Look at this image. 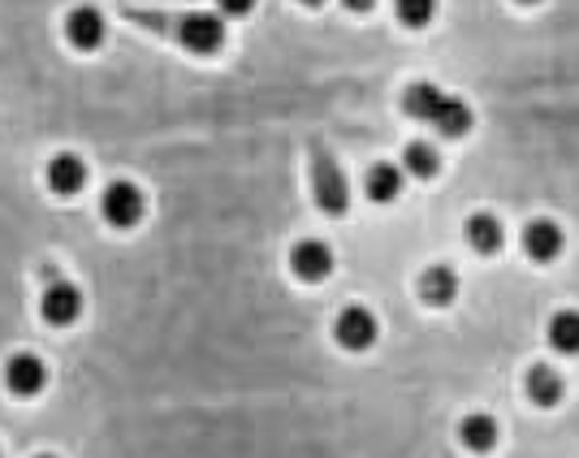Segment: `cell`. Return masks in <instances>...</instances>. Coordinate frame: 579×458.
Listing matches in <instances>:
<instances>
[{
    "instance_id": "1",
    "label": "cell",
    "mask_w": 579,
    "mask_h": 458,
    "mask_svg": "<svg viewBox=\"0 0 579 458\" xmlns=\"http://www.w3.org/2000/svg\"><path fill=\"white\" fill-rule=\"evenodd\" d=\"M403 108H407V117L432 126V130L446 135V139H463L475 126L472 108L459 100V96L441 92L437 83H411V87L403 92Z\"/></svg>"
},
{
    "instance_id": "2",
    "label": "cell",
    "mask_w": 579,
    "mask_h": 458,
    "mask_svg": "<svg viewBox=\"0 0 579 458\" xmlns=\"http://www.w3.org/2000/svg\"><path fill=\"white\" fill-rule=\"evenodd\" d=\"M130 18L143 26L169 31L178 40V49H186L191 56H216L225 49V22H221V13H208V9H191L178 18H143V13H130Z\"/></svg>"
},
{
    "instance_id": "3",
    "label": "cell",
    "mask_w": 579,
    "mask_h": 458,
    "mask_svg": "<svg viewBox=\"0 0 579 458\" xmlns=\"http://www.w3.org/2000/svg\"><path fill=\"white\" fill-rule=\"evenodd\" d=\"M143 212H148V200H143V191H139L135 182L117 178V182H108L105 187V195H100V216H105L112 230H135V225L143 221Z\"/></svg>"
},
{
    "instance_id": "4",
    "label": "cell",
    "mask_w": 579,
    "mask_h": 458,
    "mask_svg": "<svg viewBox=\"0 0 579 458\" xmlns=\"http://www.w3.org/2000/svg\"><path fill=\"white\" fill-rule=\"evenodd\" d=\"M4 390L13 398H40L49 390V363L35 355V351H18V355L4 359Z\"/></svg>"
},
{
    "instance_id": "5",
    "label": "cell",
    "mask_w": 579,
    "mask_h": 458,
    "mask_svg": "<svg viewBox=\"0 0 579 458\" xmlns=\"http://www.w3.org/2000/svg\"><path fill=\"white\" fill-rule=\"evenodd\" d=\"M61 31H65V44L74 52H96V49H105V40H108V18L96 9V4H74V9L65 13Z\"/></svg>"
},
{
    "instance_id": "6",
    "label": "cell",
    "mask_w": 579,
    "mask_h": 458,
    "mask_svg": "<svg viewBox=\"0 0 579 458\" xmlns=\"http://www.w3.org/2000/svg\"><path fill=\"white\" fill-rule=\"evenodd\" d=\"M312 191H317V207L324 216H342V212L351 207L346 173L337 169L333 156H317V164H312Z\"/></svg>"
},
{
    "instance_id": "7",
    "label": "cell",
    "mask_w": 579,
    "mask_h": 458,
    "mask_svg": "<svg viewBox=\"0 0 579 458\" xmlns=\"http://www.w3.org/2000/svg\"><path fill=\"white\" fill-rule=\"evenodd\" d=\"M376 333H380L376 316L360 303L342 307L337 320H333V338H337V347H342V351H355V355L368 351V347H376Z\"/></svg>"
},
{
    "instance_id": "8",
    "label": "cell",
    "mask_w": 579,
    "mask_h": 458,
    "mask_svg": "<svg viewBox=\"0 0 579 458\" xmlns=\"http://www.w3.org/2000/svg\"><path fill=\"white\" fill-rule=\"evenodd\" d=\"M40 316H44V324H53V329H69L78 316H83V290L74 286V281H49L44 286V295H40Z\"/></svg>"
},
{
    "instance_id": "9",
    "label": "cell",
    "mask_w": 579,
    "mask_h": 458,
    "mask_svg": "<svg viewBox=\"0 0 579 458\" xmlns=\"http://www.w3.org/2000/svg\"><path fill=\"white\" fill-rule=\"evenodd\" d=\"M87 178H92V169H87V160L74 152H56L49 160V169H44V182H49V191L61 195V200H69V195H83V187H87Z\"/></svg>"
},
{
    "instance_id": "10",
    "label": "cell",
    "mask_w": 579,
    "mask_h": 458,
    "mask_svg": "<svg viewBox=\"0 0 579 458\" xmlns=\"http://www.w3.org/2000/svg\"><path fill=\"white\" fill-rule=\"evenodd\" d=\"M290 273H294L299 281H324V277L333 273V247L320 243V238L294 243V252H290Z\"/></svg>"
},
{
    "instance_id": "11",
    "label": "cell",
    "mask_w": 579,
    "mask_h": 458,
    "mask_svg": "<svg viewBox=\"0 0 579 458\" xmlns=\"http://www.w3.org/2000/svg\"><path fill=\"white\" fill-rule=\"evenodd\" d=\"M524 252H527V259H536V264L558 259V255H562V230H558V221H545V216L527 221L524 225Z\"/></svg>"
},
{
    "instance_id": "12",
    "label": "cell",
    "mask_w": 579,
    "mask_h": 458,
    "mask_svg": "<svg viewBox=\"0 0 579 458\" xmlns=\"http://www.w3.org/2000/svg\"><path fill=\"white\" fill-rule=\"evenodd\" d=\"M420 299L428 307H450L459 299V273L450 264H432L420 277Z\"/></svg>"
},
{
    "instance_id": "13",
    "label": "cell",
    "mask_w": 579,
    "mask_h": 458,
    "mask_svg": "<svg viewBox=\"0 0 579 458\" xmlns=\"http://www.w3.org/2000/svg\"><path fill=\"white\" fill-rule=\"evenodd\" d=\"M364 191H368L372 204H394L403 195V169L389 164V160H376L364 173Z\"/></svg>"
},
{
    "instance_id": "14",
    "label": "cell",
    "mask_w": 579,
    "mask_h": 458,
    "mask_svg": "<svg viewBox=\"0 0 579 458\" xmlns=\"http://www.w3.org/2000/svg\"><path fill=\"white\" fill-rule=\"evenodd\" d=\"M497 437H502V428H497V419L484 415V411L463 415V424H459V441H463V450H472V455H489V450L497 446Z\"/></svg>"
},
{
    "instance_id": "15",
    "label": "cell",
    "mask_w": 579,
    "mask_h": 458,
    "mask_svg": "<svg viewBox=\"0 0 579 458\" xmlns=\"http://www.w3.org/2000/svg\"><path fill=\"white\" fill-rule=\"evenodd\" d=\"M524 390H527V398H532L536 407H558V403H562V394H567V385H562L558 368H549V363H536V368L527 372Z\"/></svg>"
},
{
    "instance_id": "16",
    "label": "cell",
    "mask_w": 579,
    "mask_h": 458,
    "mask_svg": "<svg viewBox=\"0 0 579 458\" xmlns=\"http://www.w3.org/2000/svg\"><path fill=\"white\" fill-rule=\"evenodd\" d=\"M463 238H468L472 252L493 255L497 247H502L506 230H502V221H497L493 212H475V216H468V225H463Z\"/></svg>"
},
{
    "instance_id": "17",
    "label": "cell",
    "mask_w": 579,
    "mask_h": 458,
    "mask_svg": "<svg viewBox=\"0 0 579 458\" xmlns=\"http://www.w3.org/2000/svg\"><path fill=\"white\" fill-rule=\"evenodd\" d=\"M545 333H549V347H554L558 355H579V311L576 307L554 311Z\"/></svg>"
},
{
    "instance_id": "18",
    "label": "cell",
    "mask_w": 579,
    "mask_h": 458,
    "mask_svg": "<svg viewBox=\"0 0 579 458\" xmlns=\"http://www.w3.org/2000/svg\"><path fill=\"white\" fill-rule=\"evenodd\" d=\"M403 173H411V178H420V182L437 178V173H441V156H437V148H428V143H407V148H403Z\"/></svg>"
},
{
    "instance_id": "19",
    "label": "cell",
    "mask_w": 579,
    "mask_h": 458,
    "mask_svg": "<svg viewBox=\"0 0 579 458\" xmlns=\"http://www.w3.org/2000/svg\"><path fill=\"white\" fill-rule=\"evenodd\" d=\"M394 13H398L403 26L420 31V26H428L437 18V0H394Z\"/></svg>"
},
{
    "instance_id": "20",
    "label": "cell",
    "mask_w": 579,
    "mask_h": 458,
    "mask_svg": "<svg viewBox=\"0 0 579 458\" xmlns=\"http://www.w3.org/2000/svg\"><path fill=\"white\" fill-rule=\"evenodd\" d=\"M256 9V0H216V13L221 18H247Z\"/></svg>"
},
{
    "instance_id": "21",
    "label": "cell",
    "mask_w": 579,
    "mask_h": 458,
    "mask_svg": "<svg viewBox=\"0 0 579 458\" xmlns=\"http://www.w3.org/2000/svg\"><path fill=\"white\" fill-rule=\"evenodd\" d=\"M342 4H346L351 13H368V9H372V4H376V0H342Z\"/></svg>"
},
{
    "instance_id": "22",
    "label": "cell",
    "mask_w": 579,
    "mask_h": 458,
    "mask_svg": "<svg viewBox=\"0 0 579 458\" xmlns=\"http://www.w3.org/2000/svg\"><path fill=\"white\" fill-rule=\"evenodd\" d=\"M299 4H308V9H317V4H324V0H299Z\"/></svg>"
},
{
    "instance_id": "23",
    "label": "cell",
    "mask_w": 579,
    "mask_h": 458,
    "mask_svg": "<svg viewBox=\"0 0 579 458\" xmlns=\"http://www.w3.org/2000/svg\"><path fill=\"white\" fill-rule=\"evenodd\" d=\"M519 4H536V0H519Z\"/></svg>"
},
{
    "instance_id": "24",
    "label": "cell",
    "mask_w": 579,
    "mask_h": 458,
    "mask_svg": "<svg viewBox=\"0 0 579 458\" xmlns=\"http://www.w3.org/2000/svg\"><path fill=\"white\" fill-rule=\"evenodd\" d=\"M35 458H56V455H35Z\"/></svg>"
}]
</instances>
